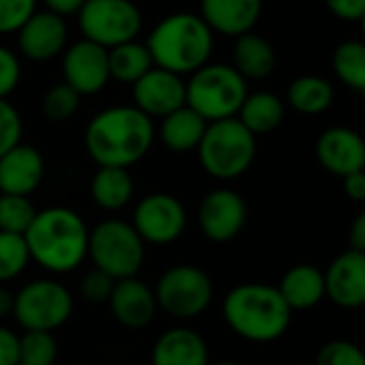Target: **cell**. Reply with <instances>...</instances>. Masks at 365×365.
Listing matches in <instances>:
<instances>
[{
    "label": "cell",
    "mask_w": 365,
    "mask_h": 365,
    "mask_svg": "<svg viewBox=\"0 0 365 365\" xmlns=\"http://www.w3.org/2000/svg\"><path fill=\"white\" fill-rule=\"evenodd\" d=\"M146 48L155 67L176 76H192L209 65L215 35L196 14H172L163 18L148 35Z\"/></svg>",
    "instance_id": "3"
},
{
    "label": "cell",
    "mask_w": 365,
    "mask_h": 365,
    "mask_svg": "<svg viewBox=\"0 0 365 365\" xmlns=\"http://www.w3.org/2000/svg\"><path fill=\"white\" fill-rule=\"evenodd\" d=\"M22 133L24 123L20 112L7 99H0V157L22 142Z\"/></svg>",
    "instance_id": "36"
},
{
    "label": "cell",
    "mask_w": 365,
    "mask_h": 365,
    "mask_svg": "<svg viewBox=\"0 0 365 365\" xmlns=\"http://www.w3.org/2000/svg\"><path fill=\"white\" fill-rule=\"evenodd\" d=\"M361 26H363V41H365V16H363V20H361Z\"/></svg>",
    "instance_id": "46"
},
{
    "label": "cell",
    "mask_w": 365,
    "mask_h": 365,
    "mask_svg": "<svg viewBox=\"0 0 365 365\" xmlns=\"http://www.w3.org/2000/svg\"><path fill=\"white\" fill-rule=\"evenodd\" d=\"M322 273L327 299L344 309L365 305V254L346 250L337 254Z\"/></svg>",
    "instance_id": "16"
},
{
    "label": "cell",
    "mask_w": 365,
    "mask_h": 365,
    "mask_svg": "<svg viewBox=\"0 0 365 365\" xmlns=\"http://www.w3.org/2000/svg\"><path fill=\"white\" fill-rule=\"evenodd\" d=\"M333 71L341 84L365 93V41H341L333 52Z\"/></svg>",
    "instance_id": "29"
},
{
    "label": "cell",
    "mask_w": 365,
    "mask_h": 365,
    "mask_svg": "<svg viewBox=\"0 0 365 365\" xmlns=\"http://www.w3.org/2000/svg\"><path fill=\"white\" fill-rule=\"evenodd\" d=\"M133 106L148 118H165L187 106V88L180 76L153 67L133 84Z\"/></svg>",
    "instance_id": "14"
},
{
    "label": "cell",
    "mask_w": 365,
    "mask_h": 365,
    "mask_svg": "<svg viewBox=\"0 0 365 365\" xmlns=\"http://www.w3.org/2000/svg\"><path fill=\"white\" fill-rule=\"evenodd\" d=\"M78 26L86 41L112 50L135 41L142 29V14L131 0H86L78 11Z\"/></svg>",
    "instance_id": "10"
},
{
    "label": "cell",
    "mask_w": 365,
    "mask_h": 365,
    "mask_svg": "<svg viewBox=\"0 0 365 365\" xmlns=\"http://www.w3.org/2000/svg\"><path fill=\"white\" fill-rule=\"evenodd\" d=\"M144 241L131 222L110 217L99 222L88 235V256L95 269L114 282L135 277L144 264Z\"/></svg>",
    "instance_id": "7"
},
{
    "label": "cell",
    "mask_w": 365,
    "mask_h": 365,
    "mask_svg": "<svg viewBox=\"0 0 365 365\" xmlns=\"http://www.w3.org/2000/svg\"><path fill=\"white\" fill-rule=\"evenodd\" d=\"M114 279L110 275H106L103 271L99 269H93L88 271L82 282H80V294L91 301V303H106L110 301V294L114 290Z\"/></svg>",
    "instance_id": "37"
},
{
    "label": "cell",
    "mask_w": 365,
    "mask_h": 365,
    "mask_svg": "<svg viewBox=\"0 0 365 365\" xmlns=\"http://www.w3.org/2000/svg\"><path fill=\"white\" fill-rule=\"evenodd\" d=\"M333 86L320 76H301L288 86V103L299 114H322L333 103Z\"/></svg>",
    "instance_id": "28"
},
{
    "label": "cell",
    "mask_w": 365,
    "mask_h": 365,
    "mask_svg": "<svg viewBox=\"0 0 365 365\" xmlns=\"http://www.w3.org/2000/svg\"><path fill=\"white\" fill-rule=\"evenodd\" d=\"M93 202L108 213L125 209L133 198V178L125 168H99L91 180Z\"/></svg>",
    "instance_id": "25"
},
{
    "label": "cell",
    "mask_w": 365,
    "mask_h": 365,
    "mask_svg": "<svg viewBox=\"0 0 365 365\" xmlns=\"http://www.w3.org/2000/svg\"><path fill=\"white\" fill-rule=\"evenodd\" d=\"M46 176L43 155L31 144H18L0 157V194L29 198Z\"/></svg>",
    "instance_id": "18"
},
{
    "label": "cell",
    "mask_w": 365,
    "mask_h": 365,
    "mask_svg": "<svg viewBox=\"0 0 365 365\" xmlns=\"http://www.w3.org/2000/svg\"><path fill=\"white\" fill-rule=\"evenodd\" d=\"M277 290L292 312L312 309L327 297L324 273L314 264H297L282 275Z\"/></svg>",
    "instance_id": "22"
},
{
    "label": "cell",
    "mask_w": 365,
    "mask_h": 365,
    "mask_svg": "<svg viewBox=\"0 0 365 365\" xmlns=\"http://www.w3.org/2000/svg\"><path fill=\"white\" fill-rule=\"evenodd\" d=\"M232 61H235V69L245 78V80H264L273 73L275 69V50L273 46L254 33L241 35L235 41V50H232Z\"/></svg>",
    "instance_id": "24"
},
{
    "label": "cell",
    "mask_w": 365,
    "mask_h": 365,
    "mask_svg": "<svg viewBox=\"0 0 365 365\" xmlns=\"http://www.w3.org/2000/svg\"><path fill=\"white\" fill-rule=\"evenodd\" d=\"M35 215H37V209L33 207L31 198L0 194V232H11V235L24 237Z\"/></svg>",
    "instance_id": "31"
},
{
    "label": "cell",
    "mask_w": 365,
    "mask_h": 365,
    "mask_svg": "<svg viewBox=\"0 0 365 365\" xmlns=\"http://www.w3.org/2000/svg\"><path fill=\"white\" fill-rule=\"evenodd\" d=\"M37 11V0H0V35L18 33Z\"/></svg>",
    "instance_id": "35"
},
{
    "label": "cell",
    "mask_w": 365,
    "mask_h": 365,
    "mask_svg": "<svg viewBox=\"0 0 365 365\" xmlns=\"http://www.w3.org/2000/svg\"><path fill=\"white\" fill-rule=\"evenodd\" d=\"M213 365H239L237 361H220V363H213Z\"/></svg>",
    "instance_id": "45"
},
{
    "label": "cell",
    "mask_w": 365,
    "mask_h": 365,
    "mask_svg": "<svg viewBox=\"0 0 365 365\" xmlns=\"http://www.w3.org/2000/svg\"><path fill=\"white\" fill-rule=\"evenodd\" d=\"M198 228L213 243H230L247 224V202L228 187L209 192L198 205Z\"/></svg>",
    "instance_id": "12"
},
{
    "label": "cell",
    "mask_w": 365,
    "mask_h": 365,
    "mask_svg": "<svg viewBox=\"0 0 365 365\" xmlns=\"http://www.w3.org/2000/svg\"><path fill=\"white\" fill-rule=\"evenodd\" d=\"M67 22L52 11H35L29 22L18 31L20 52L35 63H46L56 58L67 50Z\"/></svg>",
    "instance_id": "17"
},
{
    "label": "cell",
    "mask_w": 365,
    "mask_h": 365,
    "mask_svg": "<svg viewBox=\"0 0 365 365\" xmlns=\"http://www.w3.org/2000/svg\"><path fill=\"white\" fill-rule=\"evenodd\" d=\"M329 11L344 22H361L365 16V0H324Z\"/></svg>",
    "instance_id": "39"
},
{
    "label": "cell",
    "mask_w": 365,
    "mask_h": 365,
    "mask_svg": "<svg viewBox=\"0 0 365 365\" xmlns=\"http://www.w3.org/2000/svg\"><path fill=\"white\" fill-rule=\"evenodd\" d=\"M31 262V252L22 235L0 232V284L20 277Z\"/></svg>",
    "instance_id": "30"
},
{
    "label": "cell",
    "mask_w": 365,
    "mask_h": 365,
    "mask_svg": "<svg viewBox=\"0 0 365 365\" xmlns=\"http://www.w3.org/2000/svg\"><path fill=\"white\" fill-rule=\"evenodd\" d=\"M88 226L80 213L67 207L37 211L24 239L31 260L50 273H71L88 256Z\"/></svg>",
    "instance_id": "2"
},
{
    "label": "cell",
    "mask_w": 365,
    "mask_h": 365,
    "mask_svg": "<svg viewBox=\"0 0 365 365\" xmlns=\"http://www.w3.org/2000/svg\"><path fill=\"white\" fill-rule=\"evenodd\" d=\"M341 182L346 198H350L352 202H365V170L344 176Z\"/></svg>",
    "instance_id": "41"
},
{
    "label": "cell",
    "mask_w": 365,
    "mask_h": 365,
    "mask_svg": "<svg viewBox=\"0 0 365 365\" xmlns=\"http://www.w3.org/2000/svg\"><path fill=\"white\" fill-rule=\"evenodd\" d=\"M73 314L69 288L56 279L29 282L14 294V318L24 331L54 333Z\"/></svg>",
    "instance_id": "9"
},
{
    "label": "cell",
    "mask_w": 365,
    "mask_h": 365,
    "mask_svg": "<svg viewBox=\"0 0 365 365\" xmlns=\"http://www.w3.org/2000/svg\"><path fill=\"white\" fill-rule=\"evenodd\" d=\"M316 159L333 176L365 170V140L350 127H329L316 140Z\"/></svg>",
    "instance_id": "15"
},
{
    "label": "cell",
    "mask_w": 365,
    "mask_h": 365,
    "mask_svg": "<svg viewBox=\"0 0 365 365\" xmlns=\"http://www.w3.org/2000/svg\"><path fill=\"white\" fill-rule=\"evenodd\" d=\"M22 80L20 58L5 46H0V99H7Z\"/></svg>",
    "instance_id": "38"
},
{
    "label": "cell",
    "mask_w": 365,
    "mask_h": 365,
    "mask_svg": "<svg viewBox=\"0 0 365 365\" xmlns=\"http://www.w3.org/2000/svg\"><path fill=\"white\" fill-rule=\"evenodd\" d=\"M63 78L80 97L97 95L110 82L108 50L86 39L71 43L63 56Z\"/></svg>",
    "instance_id": "13"
},
{
    "label": "cell",
    "mask_w": 365,
    "mask_h": 365,
    "mask_svg": "<svg viewBox=\"0 0 365 365\" xmlns=\"http://www.w3.org/2000/svg\"><path fill=\"white\" fill-rule=\"evenodd\" d=\"M286 108L284 101L269 91H258L245 97L237 118L243 123V127L254 135H264L275 131L284 120Z\"/></svg>",
    "instance_id": "26"
},
{
    "label": "cell",
    "mask_w": 365,
    "mask_h": 365,
    "mask_svg": "<svg viewBox=\"0 0 365 365\" xmlns=\"http://www.w3.org/2000/svg\"><path fill=\"white\" fill-rule=\"evenodd\" d=\"M222 312L232 333L256 344L279 339L292 320V309L286 305L277 286L258 282L235 286L226 294Z\"/></svg>",
    "instance_id": "4"
},
{
    "label": "cell",
    "mask_w": 365,
    "mask_h": 365,
    "mask_svg": "<svg viewBox=\"0 0 365 365\" xmlns=\"http://www.w3.org/2000/svg\"><path fill=\"white\" fill-rule=\"evenodd\" d=\"M260 14L262 0H200V18L213 35H247L260 20Z\"/></svg>",
    "instance_id": "20"
},
{
    "label": "cell",
    "mask_w": 365,
    "mask_h": 365,
    "mask_svg": "<svg viewBox=\"0 0 365 365\" xmlns=\"http://www.w3.org/2000/svg\"><path fill=\"white\" fill-rule=\"evenodd\" d=\"M48 11L61 16V18H67V16H78V11L84 7L86 0H43Z\"/></svg>",
    "instance_id": "43"
},
{
    "label": "cell",
    "mask_w": 365,
    "mask_h": 365,
    "mask_svg": "<svg viewBox=\"0 0 365 365\" xmlns=\"http://www.w3.org/2000/svg\"><path fill=\"white\" fill-rule=\"evenodd\" d=\"M213 282L207 271L194 264H176L161 273L155 286L157 307L172 318L192 320L213 303Z\"/></svg>",
    "instance_id": "8"
},
{
    "label": "cell",
    "mask_w": 365,
    "mask_h": 365,
    "mask_svg": "<svg viewBox=\"0 0 365 365\" xmlns=\"http://www.w3.org/2000/svg\"><path fill=\"white\" fill-rule=\"evenodd\" d=\"M80 99H82V97H80L71 86H67V84L63 82V84L52 86V88L43 95V106H41V108H43L46 118L61 123V120L71 118V116L78 112Z\"/></svg>",
    "instance_id": "33"
},
{
    "label": "cell",
    "mask_w": 365,
    "mask_h": 365,
    "mask_svg": "<svg viewBox=\"0 0 365 365\" xmlns=\"http://www.w3.org/2000/svg\"><path fill=\"white\" fill-rule=\"evenodd\" d=\"M131 226L144 243L170 245L187 228V209L176 196L155 192L135 205Z\"/></svg>",
    "instance_id": "11"
},
{
    "label": "cell",
    "mask_w": 365,
    "mask_h": 365,
    "mask_svg": "<svg viewBox=\"0 0 365 365\" xmlns=\"http://www.w3.org/2000/svg\"><path fill=\"white\" fill-rule=\"evenodd\" d=\"M0 365H20V335L0 324Z\"/></svg>",
    "instance_id": "40"
},
{
    "label": "cell",
    "mask_w": 365,
    "mask_h": 365,
    "mask_svg": "<svg viewBox=\"0 0 365 365\" xmlns=\"http://www.w3.org/2000/svg\"><path fill=\"white\" fill-rule=\"evenodd\" d=\"M155 142V123L135 106H112L91 118L84 131L88 157L99 168L129 170Z\"/></svg>",
    "instance_id": "1"
},
{
    "label": "cell",
    "mask_w": 365,
    "mask_h": 365,
    "mask_svg": "<svg viewBox=\"0 0 365 365\" xmlns=\"http://www.w3.org/2000/svg\"><path fill=\"white\" fill-rule=\"evenodd\" d=\"M207 127L209 123L200 114H196L187 106H182L180 110L161 118L159 140L165 148L174 153H190L200 146Z\"/></svg>",
    "instance_id": "23"
},
{
    "label": "cell",
    "mask_w": 365,
    "mask_h": 365,
    "mask_svg": "<svg viewBox=\"0 0 365 365\" xmlns=\"http://www.w3.org/2000/svg\"><path fill=\"white\" fill-rule=\"evenodd\" d=\"M348 250L365 254V211H361L348 228Z\"/></svg>",
    "instance_id": "42"
},
{
    "label": "cell",
    "mask_w": 365,
    "mask_h": 365,
    "mask_svg": "<svg viewBox=\"0 0 365 365\" xmlns=\"http://www.w3.org/2000/svg\"><path fill=\"white\" fill-rule=\"evenodd\" d=\"M187 88V108L200 114L207 123L235 118L245 101L247 80L232 67L209 63L192 73Z\"/></svg>",
    "instance_id": "5"
},
{
    "label": "cell",
    "mask_w": 365,
    "mask_h": 365,
    "mask_svg": "<svg viewBox=\"0 0 365 365\" xmlns=\"http://www.w3.org/2000/svg\"><path fill=\"white\" fill-rule=\"evenodd\" d=\"M150 365H209V346L194 329H168L153 344Z\"/></svg>",
    "instance_id": "21"
},
{
    "label": "cell",
    "mask_w": 365,
    "mask_h": 365,
    "mask_svg": "<svg viewBox=\"0 0 365 365\" xmlns=\"http://www.w3.org/2000/svg\"><path fill=\"white\" fill-rule=\"evenodd\" d=\"M198 159L202 170L217 180H235L243 176L256 157V135L235 118L209 123L200 142Z\"/></svg>",
    "instance_id": "6"
},
{
    "label": "cell",
    "mask_w": 365,
    "mask_h": 365,
    "mask_svg": "<svg viewBox=\"0 0 365 365\" xmlns=\"http://www.w3.org/2000/svg\"><path fill=\"white\" fill-rule=\"evenodd\" d=\"M108 303H110L112 316L125 329H131V331H140L148 327L157 314L155 290L138 277L116 282Z\"/></svg>",
    "instance_id": "19"
},
{
    "label": "cell",
    "mask_w": 365,
    "mask_h": 365,
    "mask_svg": "<svg viewBox=\"0 0 365 365\" xmlns=\"http://www.w3.org/2000/svg\"><path fill=\"white\" fill-rule=\"evenodd\" d=\"M9 314H14V294L5 286H0V320Z\"/></svg>",
    "instance_id": "44"
},
{
    "label": "cell",
    "mask_w": 365,
    "mask_h": 365,
    "mask_svg": "<svg viewBox=\"0 0 365 365\" xmlns=\"http://www.w3.org/2000/svg\"><path fill=\"white\" fill-rule=\"evenodd\" d=\"M108 63H110V80L131 86L155 67L146 43L140 41H127L123 46L108 50Z\"/></svg>",
    "instance_id": "27"
},
{
    "label": "cell",
    "mask_w": 365,
    "mask_h": 365,
    "mask_svg": "<svg viewBox=\"0 0 365 365\" xmlns=\"http://www.w3.org/2000/svg\"><path fill=\"white\" fill-rule=\"evenodd\" d=\"M58 344L54 333L26 331L20 337V365H54Z\"/></svg>",
    "instance_id": "32"
},
{
    "label": "cell",
    "mask_w": 365,
    "mask_h": 365,
    "mask_svg": "<svg viewBox=\"0 0 365 365\" xmlns=\"http://www.w3.org/2000/svg\"><path fill=\"white\" fill-rule=\"evenodd\" d=\"M314 365H365V350L350 339H331L320 346Z\"/></svg>",
    "instance_id": "34"
}]
</instances>
